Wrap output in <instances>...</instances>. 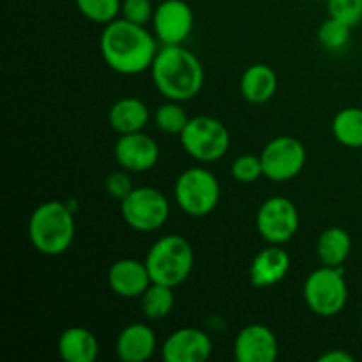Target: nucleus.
Returning a JSON list of instances; mask_svg holds the SVG:
<instances>
[{
	"mask_svg": "<svg viewBox=\"0 0 362 362\" xmlns=\"http://www.w3.org/2000/svg\"><path fill=\"white\" fill-rule=\"evenodd\" d=\"M156 39L144 25L117 18L103 28L99 49L110 69L131 76L151 71L159 49Z\"/></svg>",
	"mask_w": 362,
	"mask_h": 362,
	"instance_id": "nucleus-1",
	"label": "nucleus"
},
{
	"mask_svg": "<svg viewBox=\"0 0 362 362\" xmlns=\"http://www.w3.org/2000/svg\"><path fill=\"white\" fill-rule=\"evenodd\" d=\"M156 88L170 101L186 103L200 94L205 71L200 59L182 45H163L151 67Z\"/></svg>",
	"mask_w": 362,
	"mask_h": 362,
	"instance_id": "nucleus-2",
	"label": "nucleus"
},
{
	"mask_svg": "<svg viewBox=\"0 0 362 362\" xmlns=\"http://www.w3.org/2000/svg\"><path fill=\"white\" fill-rule=\"evenodd\" d=\"M76 233L73 211L67 204L49 200L37 205L28 219V239L35 251L59 257L71 247Z\"/></svg>",
	"mask_w": 362,
	"mask_h": 362,
	"instance_id": "nucleus-3",
	"label": "nucleus"
},
{
	"mask_svg": "<svg viewBox=\"0 0 362 362\" xmlns=\"http://www.w3.org/2000/svg\"><path fill=\"white\" fill-rule=\"evenodd\" d=\"M152 283H161L166 286L182 285L189 278L194 265V251L189 240L182 235H165L156 240L145 257Z\"/></svg>",
	"mask_w": 362,
	"mask_h": 362,
	"instance_id": "nucleus-4",
	"label": "nucleus"
},
{
	"mask_svg": "<svg viewBox=\"0 0 362 362\" xmlns=\"http://www.w3.org/2000/svg\"><path fill=\"white\" fill-rule=\"evenodd\" d=\"M173 194L180 211L191 218H204L218 207L221 186L211 170L194 166L177 177Z\"/></svg>",
	"mask_w": 362,
	"mask_h": 362,
	"instance_id": "nucleus-5",
	"label": "nucleus"
},
{
	"mask_svg": "<svg viewBox=\"0 0 362 362\" xmlns=\"http://www.w3.org/2000/svg\"><path fill=\"white\" fill-rule=\"evenodd\" d=\"M306 306L318 317H334L341 313L349 300V285L341 267H327L311 272L303 286Z\"/></svg>",
	"mask_w": 362,
	"mask_h": 362,
	"instance_id": "nucleus-6",
	"label": "nucleus"
},
{
	"mask_svg": "<svg viewBox=\"0 0 362 362\" xmlns=\"http://www.w3.org/2000/svg\"><path fill=\"white\" fill-rule=\"evenodd\" d=\"M179 138L187 156L200 163L219 161L230 148L228 127L211 115L191 117Z\"/></svg>",
	"mask_w": 362,
	"mask_h": 362,
	"instance_id": "nucleus-7",
	"label": "nucleus"
},
{
	"mask_svg": "<svg viewBox=\"0 0 362 362\" xmlns=\"http://www.w3.org/2000/svg\"><path fill=\"white\" fill-rule=\"evenodd\" d=\"M120 214L129 228L144 233L156 232L163 228L170 218L168 198L156 187H134L120 202Z\"/></svg>",
	"mask_w": 362,
	"mask_h": 362,
	"instance_id": "nucleus-8",
	"label": "nucleus"
},
{
	"mask_svg": "<svg viewBox=\"0 0 362 362\" xmlns=\"http://www.w3.org/2000/svg\"><path fill=\"white\" fill-rule=\"evenodd\" d=\"M299 226V211L288 198L272 197L258 209L257 230L265 243L283 246L297 235Z\"/></svg>",
	"mask_w": 362,
	"mask_h": 362,
	"instance_id": "nucleus-9",
	"label": "nucleus"
},
{
	"mask_svg": "<svg viewBox=\"0 0 362 362\" xmlns=\"http://www.w3.org/2000/svg\"><path fill=\"white\" fill-rule=\"evenodd\" d=\"M264 175L272 182H288L303 172L306 165V148L297 138L283 134L269 141L260 154Z\"/></svg>",
	"mask_w": 362,
	"mask_h": 362,
	"instance_id": "nucleus-10",
	"label": "nucleus"
},
{
	"mask_svg": "<svg viewBox=\"0 0 362 362\" xmlns=\"http://www.w3.org/2000/svg\"><path fill=\"white\" fill-rule=\"evenodd\" d=\"M194 27V13L184 0H163L154 11L152 28L161 45H184Z\"/></svg>",
	"mask_w": 362,
	"mask_h": 362,
	"instance_id": "nucleus-11",
	"label": "nucleus"
},
{
	"mask_svg": "<svg viewBox=\"0 0 362 362\" xmlns=\"http://www.w3.org/2000/svg\"><path fill=\"white\" fill-rule=\"evenodd\" d=\"M115 161L129 173H144L154 168L159 161V145L144 131L120 134L113 147Z\"/></svg>",
	"mask_w": 362,
	"mask_h": 362,
	"instance_id": "nucleus-12",
	"label": "nucleus"
},
{
	"mask_svg": "<svg viewBox=\"0 0 362 362\" xmlns=\"http://www.w3.org/2000/svg\"><path fill=\"white\" fill-rule=\"evenodd\" d=\"M211 356V336L197 327L177 329L161 346V357L165 362H205Z\"/></svg>",
	"mask_w": 362,
	"mask_h": 362,
	"instance_id": "nucleus-13",
	"label": "nucleus"
},
{
	"mask_svg": "<svg viewBox=\"0 0 362 362\" xmlns=\"http://www.w3.org/2000/svg\"><path fill=\"white\" fill-rule=\"evenodd\" d=\"M278 356V338L267 325L251 324L237 332L233 341V357L237 362H274Z\"/></svg>",
	"mask_w": 362,
	"mask_h": 362,
	"instance_id": "nucleus-14",
	"label": "nucleus"
},
{
	"mask_svg": "<svg viewBox=\"0 0 362 362\" xmlns=\"http://www.w3.org/2000/svg\"><path fill=\"white\" fill-rule=\"evenodd\" d=\"M106 279H108L110 290L124 299H140L152 283L145 260L140 262L136 258L117 260L108 269Z\"/></svg>",
	"mask_w": 362,
	"mask_h": 362,
	"instance_id": "nucleus-15",
	"label": "nucleus"
},
{
	"mask_svg": "<svg viewBox=\"0 0 362 362\" xmlns=\"http://www.w3.org/2000/svg\"><path fill=\"white\" fill-rule=\"evenodd\" d=\"M290 271V255L278 244H269L255 255L250 265V281L257 288H269L286 278Z\"/></svg>",
	"mask_w": 362,
	"mask_h": 362,
	"instance_id": "nucleus-16",
	"label": "nucleus"
},
{
	"mask_svg": "<svg viewBox=\"0 0 362 362\" xmlns=\"http://www.w3.org/2000/svg\"><path fill=\"white\" fill-rule=\"evenodd\" d=\"M158 346V338L147 324H131L117 336L115 352L124 362H145L151 359Z\"/></svg>",
	"mask_w": 362,
	"mask_h": 362,
	"instance_id": "nucleus-17",
	"label": "nucleus"
},
{
	"mask_svg": "<svg viewBox=\"0 0 362 362\" xmlns=\"http://www.w3.org/2000/svg\"><path fill=\"white\" fill-rule=\"evenodd\" d=\"M60 359L66 362H94L99 356V341L87 327H69L57 341Z\"/></svg>",
	"mask_w": 362,
	"mask_h": 362,
	"instance_id": "nucleus-18",
	"label": "nucleus"
},
{
	"mask_svg": "<svg viewBox=\"0 0 362 362\" xmlns=\"http://www.w3.org/2000/svg\"><path fill=\"white\" fill-rule=\"evenodd\" d=\"M278 90V76L267 64H253L240 78V94L251 105L271 101Z\"/></svg>",
	"mask_w": 362,
	"mask_h": 362,
	"instance_id": "nucleus-19",
	"label": "nucleus"
},
{
	"mask_svg": "<svg viewBox=\"0 0 362 362\" xmlns=\"http://www.w3.org/2000/svg\"><path fill=\"white\" fill-rule=\"evenodd\" d=\"M151 112L148 106L138 98H122L112 105L108 112V122L119 134H129L144 131L148 124Z\"/></svg>",
	"mask_w": 362,
	"mask_h": 362,
	"instance_id": "nucleus-20",
	"label": "nucleus"
},
{
	"mask_svg": "<svg viewBox=\"0 0 362 362\" xmlns=\"http://www.w3.org/2000/svg\"><path fill=\"white\" fill-rule=\"evenodd\" d=\"M352 251V237L345 228L331 226L324 230L317 240V255L322 265L341 267Z\"/></svg>",
	"mask_w": 362,
	"mask_h": 362,
	"instance_id": "nucleus-21",
	"label": "nucleus"
},
{
	"mask_svg": "<svg viewBox=\"0 0 362 362\" xmlns=\"http://www.w3.org/2000/svg\"><path fill=\"white\" fill-rule=\"evenodd\" d=\"M332 134L336 141L350 148H362V108L349 106L332 119Z\"/></svg>",
	"mask_w": 362,
	"mask_h": 362,
	"instance_id": "nucleus-22",
	"label": "nucleus"
},
{
	"mask_svg": "<svg viewBox=\"0 0 362 362\" xmlns=\"http://www.w3.org/2000/svg\"><path fill=\"white\" fill-rule=\"evenodd\" d=\"M173 304H175L173 288L161 283H151V286L140 297L141 313L152 322H159L168 317L173 310Z\"/></svg>",
	"mask_w": 362,
	"mask_h": 362,
	"instance_id": "nucleus-23",
	"label": "nucleus"
},
{
	"mask_svg": "<svg viewBox=\"0 0 362 362\" xmlns=\"http://www.w3.org/2000/svg\"><path fill=\"white\" fill-rule=\"evenodd\" d=\"M189 119L191 117H187L186 110L180 106V101H170V99L163 103L154 113V122L158 129L172 136H180Z\"/></svg>",
	"mask_w": 362,
	"mask_h": 362,
	"instance_id": "nucleus-24",
	"label": "nucleus"
},
{
	"mask_svg": "<svg viewBox=\"0 0 362 362\" xmlns=\"http://www.w3.org/2000/svg\"><path fill=\"white\" fill-rule=\"evenodd\" d=\"M74 4L81 16L101 25L117 20L122 7V0H74Z\"/></svg>",
	"mask_w": 362,
	"mask_h": 362,
	"instance_id": "nucleus-25",
	"label": "nucleus"
},
{
	"mask_svg": "<svg viewBox=\"0 0 362 362\" xmlns=\"http://www.w3.org/2000/svg\"><path fill=\"white\" fill-rule=\"evenodd\" d=\"M350 32H352L350 25L329 16L327 20L322 21L320 28H318V42L322 45V48L329 49V52H339L349 45Z\"/></svg>",
	"mask_w": 362,
	"mask_h": 362,
	"instance_id": "nucleus-26",
	"label": "nucleus"
},
{
	"mask_svg": "<svg viewBox=\"0 0 362 362\" xmlns=\"http://www.w3.org/2000/svg\"><path fill=\"white\" fill-rule=\"evenodd\" d=\"M232 177L240 184L257 182L264 175V165L260 156L243 154L232 163Z\"/></svg>",
	"mask_w": 362,
	"mask_h": 362,
	"instance_id": "nucleus-27",
	"label": "nucleus"
},
{
	"mask_svg": "<svg viewBox=\"0 0 362 362\" xmlns=\"http://www.w3.org/2000/svg\"><path fill=\"white\" fill-rule=\"evenodd\" d=\"M329 16L356 27L362 21V0H327Z\"/></svg>",
	"mask_w": 362,
	"mask_h": 362,
	"instance_id": "nucleus-28",
	"label": "nucleus"
},
{
	"mask_svg": "<svg viewBox=\"0 0 362 362\" xmlns=\"http://www.w3.org/2000/svg\"><path fill=\"white\" fill-rule=\"evenodd\" d=\"M154 11L156 7L152 6L151 0H122V7H120L122 18H126L131 23L144 25V27L152 23Z\"/></svg>",
	"mask_w": 362,
	"mask_h": 362,
	"instance_id": "nucleus-29",
	"label": "nucleus"
},
{
	"mask_svg": "<svg viewBox=\"0 0 362 362\" xmlns=\"http://www.w3.org/2000/svg\"><path fill=\"white\" fill-rule=\"evenodd\" d=\"M105 189L110 197L115 198V200H119V202H122L124 198H126L127 194L134 189L133 182H131V179H129V172L120 168L119 172L110 173L105 180Z\"/></svg>",
	"mask_w": 362,
	"mask_h": 362,
	"instance_id": "nucleus-30",
	"label": "nucleus"
},
{
	"mask_svg": "<svg viewBox=\"0 0 362 362\" xmlns=\"http://www.w3.org/2000/svg\"><path fill=\"white\" fill-rule=\"evenodd\" d=\"M318 362H354V356L346 352V350L332 349L327 350L325 354H322V356L318 357Z\"/></svg>",
	"mask_w": 362,
	"mask_h": 362,
	"instance_id": "nucleus-31",
	"label": "nucleus"
},
{
	"mask_svg": "<svg viewBox=\"0 0 362 362\" xmlns=\"http://www.w3.org/2000/svg\"><path fill=\"white\" fill-rule=\"evenodd\" d=\"M361 325H362V313H361Z\"/></svg>",
	"mask_w": 362,
	"mask_h": 362,
	"instance_id": "nucleus-32",
	"label": "nucleus"
}]
</instances>
